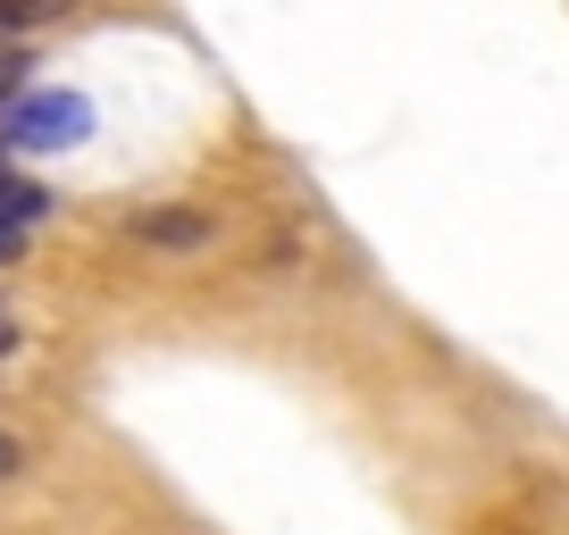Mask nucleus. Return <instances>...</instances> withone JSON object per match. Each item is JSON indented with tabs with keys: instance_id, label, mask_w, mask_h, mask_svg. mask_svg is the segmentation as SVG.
Masks as SVG:
<instances>
[{
	"instance_id": "7",
	"label": "nucleus",
	"mask_w": 569,
	"mask_h": 535,
	"mask_svg": "<svg viewBox=\"0 0 569 535\" xmlns=\"http://www.w3.org/2000/svg\"><path fill=\"white\" fill-rule=\"evenodd\" d=\"M18 461H26V452H18V435H0V477H9Z\"/></svg>"
},
{
	"instance_id": "4",
	"label": "nucleus",
	"mask_w": 569,
	"mask_h": 535,
	"mask_svg": "<svg viewBox=\"0 0 569 535\" xmlns=\"http://www.w3.org/2000/svg\"><path fill=\"white\" fill-rule=\"evenodd\" d=\"M0 92H26V51H0Z\"/></svg>"
},
{
	"instance_id": "6",
	"label": "nucleus",
	"mask_w": 569,
	"mask_h": 535,
	"mask_svg": "<svg viewBox=\"0 0 569 535\" xmlns=\"http://www.w3.org/2000/svg\"><path fill=\"white\" fill-rule=\"evenodd\" d=\"M0 352H18V310L0 302Z\"/></svg>"
},
{
	"instance_id": "2",
	"label": "nucleus",
	"mask_w": 569,
	"mask_h": 535,
	"mask_svg": "<svg viewBox=\"0 0 569 535\" xmlns=\"http://www.w3.org/2000/svg\"><path fill=\"white\" fill-rule=\"evenodd\" d=\"M134 234L160 251H201V243H218V218L210 210H134Z\"/></svg>"
},
{
	"instance_id": "1",
	"label": "nucleus",
	"mask_w": 569,
	"mask_h": 535,
	"mask_svg": "<svg viewBox=\"0 0 569 535\" xmlns=\"http://www.w3.org/2000/svg\"><path fill=\"white\" fill-rule=\"evenodd\" d=\"M0 134L18 151H68V143L92 134V101L84 92H26V101L0 118Z\"/></svg>"
},
{
	"instance_id": "5",
	"label": "nucleus",
	"mask_w": 569,
	"mask_h": 535,
	"mask_svg": "<svg viewBox=\"0 0 569 535\" xmlns=\"http://www.w3.org/2000/svg\"><path fill=\"white\" fill-rule=\"evenodd\" d=\"M18 251H26V226H9V218H0V268L18 260Z\"/></svg>"
},
{
	"instance_id": "8",
	"label": "nucleus",
	"mask_w": 569,
	"mask_h": 535,
	"mask_svg": "<svg viewBox=\"0 0 569 535\" xmlns=\"http://www.w3.org/2000/svg\"><path fill=\"white\" fill-rule=\"evenodd\" d=\"M0 184H9V168H0Z\"/></svg>"
},
{
	"instance_id": "3",
	"label": "nucleus",
	"mask_w": 569,
	"mask_h": 535,
	"mask_svg": "<svg viewBox=\"0 0 569 535\" xmlns=\"http://www.w3.org/2000/svg\"><path fill=\"white\" fill-rule=\"evenodd\" d=\"M68 9H84V0H0V26H51Z\"/></svg>"
}]
</instances>
